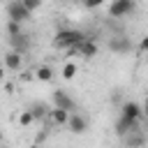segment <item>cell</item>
<instances>
[{
    "mask_svg": "<svg viewBox=\"0 0 148 148\" xmlns=\"http://www.w3.org/2000/svg\"><path fill=\"white\" fill-rule=\"evenodd\" d=\"M83 39H88L81 30H67V28H62V30H58L56 32V37H53V46L56 49H69V46H76V44H81Z\"/></svg>",
    "mask_w": 148,
    "mask_h": 148,
    "instance_id": "1",
    "label": "cell"
},
{
    "mask_svg": "<svg viewBox=\"0 0 148 148\" xmlns=\"http://www.w3.org/2000/svg\"><path fill=\"white\" fill-rule=\"evenodd\" d=\"M30 14H32V12L23 5V0H9V2H7V16H9V18L23 23V21L30 18Z\"/></svg>",
    "mask_w": 148,
    "mask_h": 148,
    "instance_id": "2",
    "label": "cell"
},
{
    "mask_svg": "<svg viewBox=\"0 0 148 148\" xmlns=\"http://www.w3.org/2000/svg\"><path fill=\"white\" fill-rule=\"evenodd\" d=\"M51 99H53V106H58V109H65V111H76V102L69 97V92L67 90H62V88H56L53 90V95H51Z\"/></svg>",
    "mask_w": 148,
    "mask_h": 148,
    "instance_id": "3",
    "label": "cell"
},
{
    "mask_svg": "<svg viewBox=\"0 0 148 148\" xmlns=\"http://www.w3.org/2000/svg\"><path fill=\"white\" fill-rule=\"evenodd\" d=\"M134 0H111L109 5V16L111 18H120V16H127L134 12Z\"/></svg>",
    "mask_w": 148,
    "mask_h": 148,
    "instance_id": "4",
    "label": "cell"
},
{
    "mask_svg": "<svg viewBox=\"0 0 148 148\" xmlns=\"http://www.w3.org/2000/svg\"><path fill=\"white\" fill-rule=\"evenodd\" d=\"M120 116L132 118V120H141L143 118V104H139V102H123L120 104Z\"/></svg>",
    "mask_w": 148,
    "mask_h": 148,
    "instance_id": "5",
    "label": "cell"
},
{
    "mask_svg": "<svg viewBox=\"0 0 148 148\" xmlns=\"http://www.w3.org/2000/svg\"><path fill=\"white\" fill-rule=\"evenodd\" d=\"M132 130H139V120H132V118H125V116H120L116 120V134L118 136H127Z\"/></svg>",
    "mask_w": 148,
    "mask_h": 148,
    "instance_id": "6",
    "label": "cell"
},
{
    "mask_svg": "<svg viewBox=\"0 0 148 148\" xmlns=\"http://www.w3.org/2000/svg\"><path fill=\"white\" fill-rule=\"evenodd\" d=\"M21 56H23V53L9 49V51L5 53V67H7L9 72H18V69L23 67V58H21Z\"/></svg>",
    "mask_w": 148,
    "mask_h": 148,
    "instance_id": "7",
    "label": "cell"
},
{
    "mask_svg": "<svg viewBox=\"0 0 148 148\" xmlns=\"http://www.w3.org/2000/svg\"><path fill=\"white\" fill-rule=\"evenodd\" d=\"M67 127H69V132H74V134H83L86 130H88V120L81 116V113H76V111H72V116H69V123H67Z\"/></svg>",
    "mask_w": 148,
    "mask_h": 148,
    "instance_id": "8",
    "label": "cell"
},
{
    "mask_svg": "<svg viewBox=\"0 0 148 148\" xmlns=\"http://www.w3.org/2000/svg\"><path fill=\"white\" fill-rule=\"evenodd\" d=\"M109 49L113 53H130L132 42H130V37H111L109 39Z\"/></svg>",
    "mask_w": 148,
    "mask_h": 148,
    "instance_id": "9",
    "label": "cell"
},
{
    "mask_svg": "<svg viewBox=\"0 0 148 148\" xmlns=\"http://www.w3.org/2000/svg\"><path fill=\"white\" fill-rule=\"evenodd\" d=\"M9 46H12L14 51H18V53H25V51L30 49V39H28V35H25V32H21V35L9 37Z\"/></svg>",
    "mask_w": 148,
    "mask_h": 148,
    "instance_id": "10",
    "label": "cell"
},
{
    "mask_svg": "<svg viewBox=\"0 0 148 148\" xmlns=\"http://www.w3.org/2000/svg\"><path fill=\"white\" fill-rule=\"evenodd\" d=\"M125 139V146L127 148H141L143 143H146V134L141 132V130H132L127 136H123Z\"/></svg>",
    "mask_w": 148,
    "mask_h": 148,
    "instance_id": "11",
    "label": "cell"
},
{
    "mask_svg": "<svg viewBox=\"0 0 148 148\" xmlns=\"http://www.w3.org/2000/svg\"><path fill=\"white\" fill-rule=\"evenodd\" d=\"M79 56H83V58H92V56H97V42L95 39H83L81 44H79Z\"/></svg>",
    "mask_w": 148,
    "mask_h": 148,
    "instance_id": "12",
    "label": "cell"
},
{
    "mask_svg": "<svg viewBox=\"0 0 148 148\" xmlns=\"http://www.w3.org/2000/svg\"><path fill=\"white\" fill-rule=\"evenodd\" d=\"M49 116H51V120H53L56 125H67V123H69V116H72V113H69V111H65V109H58V106H53Z\"/></svg>",
    "mask_w": 148,
    "mask_h": 148,
    "instance_id": "13",
    "label": "cell"
},
{
    "mask_svg": "<svg viewBox=\"0 0 148 148\" xmlns=\"http://www.w3.org/2000/svg\"><path fill=\"white\" fill-rule=\"evenodd\" d=\"M30 111H32L35 120H42V118H46V116L51 113V109H49L44 102H37V104H32V106H30Z\"/></svg>",
    "mask_w": 148,
    "mask_h": 148,
    "instance_id": "14",
    "label": "cell"
},
{
    "mask_svg": "<svg viewBox=\"0 0 148 148\" xmlns=\"http://www.w3.org/2000/svg\"><path fill=\"white\" fill-rule=\"evenodd\" d=\"M35 76H37V81H51L53 79V69L49 67V65H42V67H37V72H35Z\"/></svg>",
    "mask_w": 148,
    "mask_h": 148,
    "instance_id": "15",
    "label": "cell"
},
{
    "mask_svg": "<svg viewBox=\"0 0 148 148\" xmlns=\"http://www.w3.org/2000/svg\"><path fill=\"white\" fill-rule=\"evenodd\" d=\"M21 32H23V30H21V21L9 18V21H7V35L14 37V35H21Z\"/></svg>",
    "mask_w": 148,
    "mask_h": 148,
    "instance_id": "16",
    "label": "cell"
},
{
    "mask_svg": "<svg viewBox=\"0 0 148 148\" xmlns=\"http://www.w3.org/2000/svg\"><path fill=\"white\" fill-rule=\"evenodd\" d=\"M74 74H76V65H74V62H65V67H62V76H65L67 81H72Z\"/></svg>",
    "mask_w": 148,
    "mask_h": 148,
    "instance_id": "17",
    "label": "cell"
},
{
    "mask_svg": "<svg viewBox=\"0 0 148 148\" xmlns=\"http://www.w3.org/2000/svg\"><path fill=\"white\" fill-rule=\"evenodd\" d=\"M32 120H35V116H32V111H30V109H28V111H23V113L18 116V125H21V127H28Z\"/></svg>",
    "mask_w": 148,
    "mask_h": 148,
    "instance_id": "18",
    "label": "cell"
},
{
    "mask_svg": "<svg viewBox=\"0 0 148 148\" xmlns=\"http://www.w3.org/2000/svg\"><path fill=\"white\" fill-rule=\"evenodd\" d=\"M86 9H95V7H102L104 5V0H79Z\"/></svg>",
    "mask_w": 148,
    "mask_h": 148,
    "instance_id": "19",
    "label": "cell"
},
{
    "mask_svg": "<svg viewBox=\"0 0 148 148\" xmlns=\"http://www.w3.org/2000/svg\"><path fill=\"white\" fill-rule=\"evenodd\" d=\"M23 5H25V7L30 9V12H35V9H37V7L42 5V0H23Z\"/></svg>",
    "mask_w": 148,
    "mask_h": 148,
    "instance_id": "20",
    "label": "cell"
},
{
    "mask_svg": "<svg viewBox=\"0 0 148 148\" xmlns=\"http://www.w3.org/2000/svg\"><path fill=\"white\" fill-rule=\"evenodd\" d=\"M139 51H148V35L141 37V42H139Z\"/></svg>",
    "mask_w": 148,
    "mask_h": 148,
    "instance_id": "21",
    "label": "cell"
},
{
    "mask_svg": "<svg viewBox=\"0 0 148 148\" xmlns=\"http://www.w3.org/2000/svg\"><path fill=\"white\" fill-rule=\"evenodd\" d=\"M143 116H146V118H148V97H146V99H143Z\"/></svg>",
    "mask_w": 148,
    "mask_h": 148,
    "instance_id": "22",
    "label": "cell"
}]
</instances>
